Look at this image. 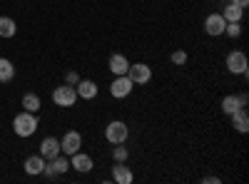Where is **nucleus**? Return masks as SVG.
Masks as SVG:
<instances>
[{
  "mask_svg": "<svg viewBox=\"0 0 249 184\" xmlns=\"http://www.w3.org/2000/svg\"><path fill=\"white\" fill-rule=\"evenodd\" d=\"M224 33L230 35V37H239L242 28H239V23H227V25H224Z\"/></svg>",
  "mask_w": 249,
  "mask_h": 184,
  "instance_id": "22",
  "label": "nucleus"
},
{
  "mask_svg": "<svg viewBox=\"0 0 249 184\" xmlns=\"http://www.w3.org/2000/svg\"><path fill=\"white\" fill-rule=\"evenodd\" d=\"M75 90H77V97H82V100H92V97H97V85L92 83V80H80Z\"/></svg>",
  "mask_w": 249,
  "mask_h": 184,
  "instance_id": "13",
  "label": "nucleus"
},
{
  "mask_svg": "<svg viewBox=\"0 0 249 184\" xmlns=\"http://www.w3.org/2000/svg\"><path fill=\"white\" fill-rule=\"evenodd\" d=\"M202 182H207V184H212V182H214V184H217V182H219V179H217V177H204V179H202Z\"/></svg>",
  "mask_w": 249,
  "mask_h": 184,
  "instance_id": "27",
  "label": "nucleus"
},
{
  "mask_svg": "<svg viewBox=\"0 0 249 184\" xmlns=\"http://www.w3.org/2000/svg\"><path fill=\"white\" fill-rule=\"evenodd\" d=\"M132 87H135V83H132L127 75H117V77L112 80V85H110V95H112L115 100H122V97H127V95L132 92Z\"/></svg>",
  "mask_w": 249,
  "mask_h": 184,
  "instance_id": "4",
  "label": "nucleus"
},
{
  "mask_svg": "<svg viewBox=\"0 0 249 184\" xmlns=\"http://www.w3.org/2000/svg\"><path fill=\"white\" fill-rule=\"evenodd\" d=\"M23 110L37 115V110H40V97H37V95H25V97H23Z\"/></svg>",
  "mask_w": 249,
  "mask_h": 184,
  "instance_id": "21",
  "label": "nucleus"
},
{
  "mask_svg": "<svg viewBox=\"0 0 249 184\" xmlns=\"http://www.w3.org/2000/svg\"><path fill=\"white\" fill-rule=\"evenodd\" d=\"M15 77V67L8 57H0V83H10Z\"/></svg>",
  "mask_w": 249,
  "mask_h": 184,
  "instance_id": "18",
  "label": "nucleus"
},
{
  "mask_svg": "<svg viewBox=\"0 0 249 184\" xmlns=\"http://www.w3.org/2000/svg\"><path fill=\"white\" fill-rule=\"evenodd\" d=\"M127 77L132 80L135 85H147L150 80H152V70L144 65V63H135L127 67Z\"/></svg>",
  "mask_w": 249,
  "mask_h": 184,
  "instance_id": "5",
  "label": "nucleus"
},
{
  "mask_svg": "<svg viewBox=\"0 0 249 184\" xmlns=\"http://www.w3.org/2000/svg\"><path fill=\"white\" fill-rule=\"evenodd\" d=\"M224 25H227V20L222 17V13H214V15H210L204 20V30H207V35H222L224 33Z\"/></svg>",
  "mask_w": 249,
  "mask_h": 184,
  "instance_id": "8",
  "label": "nucleus"
},
{
  "mask_svg": "<svg viewBox=\"0 0 249 184\" xmlns=\"http://www.w3.org/2000/svg\"><path fill=\"white\" fill-rule=\"evenodd\" d=\"M40 154L48 157V159L57 157V154H60V139H55V137H45L43 142H40Z\"/></svg>",
  "mask_w": 249,
  "mask_h": 184,
  "instance_id": "10",
  "label": "nucleus"
},
{
  "mask_svg": "<svg viewBox=\"0 0 249 184\" xmlns=\"http://www.w3.org/2000/svg\"><path fill=\"white\" fill-rule=\"evenodd\" d=\"M72 159H70V167H75L77 172H90L92 169V159L88 157V154H82V152H75V154H70Z\"/></svg>",
  "mask_w": 249,
  "mask_h": 184,
  "instance_id": "14",
  "label": "nucleus"
},
{
  "mask_svg": "<svg viewBox=\"0 0 249 184\" xmlns=\"http://www.w3.org/2000/svg\"><path fill=\"white\" fill-rule=\"evenodd\" d=\"M112 157H115L117 162H124V159H127V150H124V147H120V145H115V150H112Z\"/></svg>",
  "mask_w": 249,
  "mask_h": 184,
  "instance_id": "23",
  "label": "nucleus"
},
{
  "mask_svg": "<svg viewBox=\"0 0 249 184\" xmlns=\"http://www.w3.org/2000/svg\"><path fill=\"white\" fill-rule=\"evenodd\" d=\"M242 105H239V100L234 97V95H227L224 100H222V112L224 115H232V112H237Z\"/></svg>",
  "mask_w": 249,
  "mask_h": 184,
  "instance_id": "20",
  "label": "nucleus"
},
{
  "mask_svg": "<svg viewBox=\"0 0 249 184\" xmlns=\"http://www.w3.org/2000/svg\"><path fill=\"white\" fill-rule=\"evenodd\" d=\"M15 20L13 17H0V37H15Z\"/></svg>",
  "mask_w": 249,
  "mask_h": 184,
  "instance_id": "19",
  "label": "nucleus"
},
{
  "mask_svg": "<svg viewBox=\"0 0 249 184\" xmlns=\"http://www.w3.org/2000/svg\"><path fill=\"white\" fill-rule=\"evenodd\" d=\"M227 70L232 75H247V55L244 52H230L227 55Z\"/></svg>",
  "mask_w": 249,
  "mask_h": 184,
  "instance_id": "6",
  "label": "nucleus"
},
{
  "mask_svg": "<svg viewBox=\"0 0 249 184\" xmlns=\"http://www.w3.org/2000/svg\"><path fill=\"white\" fill-rule=\"evenodd\" d=\"M242 15H244V8H239V5H234V3H230V5L224 8V13H222V17L227 20V23H239Z\"/></svg>",
  "mask_w": 249,
  "mask_h": 184,
  "instance_id": "17",
  "label": "nucleus"
},
{
  "mask_svg": "<svg viewBox=\"0 0 249 184\" xmlns=\"http://www.w3.org/2000/svg\"><path fill=\"white\" fill-rule=\"evenodd\" d=\"M127 67H130V63H127V57H124V55H112L110 57V70H112L115 77L117 75H127Z\"/></svg>",
  "mask_w": 249,
  "mask_h": 184,
  "instance_id": "15",
  "label": "nucleus"
},
{
  "mask_svg": "<svg viewBox=\"0 0 249 184\" xmlns=\"http://www.w3.org/2000/svg\"><path fill=\"white\" fill-rule=\"evenodd\" d=\"M172 63H175V65H184V63H187V52H184V50L172 52Z\"/></svg>",
  "mask_w": 249,
  "mask_h": 184,
  "instance_id": "24",
  "label": "nucleus"
},
{
  "mask_svg": "<svg viewBox=\"0 0 249 184\" xmlns=\"http://www.w3.org/2000/svg\"><path fill=\"white\" fill-rule=\"evenodd\" d=\"M112 179L117 182V184H132V172H130V167H124V162H117V165L112 167Z\"/></svg>",
  "mask_w": 249,
  "mask_h": 184,
  "instance_id": "11",
  "label": "nucleus"
},
{
  "mask_svg": "<svg viewBox=\"0 0 249 184\" xmlns=\"http://www.w3.org/2000/svg\"><path fill=\"white\" fill-rule=\"evenodd\" d=\"M68 169H70V159H65V157H60V154H57V157L50 159V165H45L43 172H45L48 177H55V174H65Z\"/></svg>",
  "mask_w": 249,
  "mask_h": 184,
  "instance_id": "9",
  "label": "nucleus"
},
{
  "mask_svg": "<svg viewBox=\"0 0 249 184\" xmlns=\"http://www.w3.org/2000/svg\"><path fill=\"white\" fill-rule=\"evenodd\" d=\"M72 83H75V85L80 83V77H77V72H68V85H72Z\"/></svg>",
  "mask_w": 249,
  "mask_h": 184,
  "instance_id": "25",
  "label": "nucleus"
},
{
  "mask_svg": "<svg viewBox=\"0 0 249 184\" xmlns=\"http://www.w3.org/2000/svg\"><path fill=\"white\" fill-rule=\"evenodd\" d=\"M127 134H130V130H127V125H124L122 119H115V122H110V125L105 127V137H107L110 145H122V142L127 139Z\"/></svg>",
  "mask_w": 249,
  "mask_h": 184,
  "instance_id": "2",
  "label": "nucleus"
},
{
  "mask_svg": "<svg viewBox=\"0 0 249 184\" xmlns=\"http://www.w3.org/2000/svg\"><path fill=\"white\" fill-rule=\"evenodd\" d=\"M13 130H15L18 137H30V134H35V130H37V117H35V112H20V115H15Z\"/></svg>",
  "mask_w": 249,
  "mask_h": 184,
  "instance_id": "1",
  "label": "nucleus"
},
{
  "mask_svg": "<svg viewBox=\"0 0 249 184\" xmlns=\"http://www.w3.org/2000/svg\"><path fill=\"white\" fill-rule=\"evenodd\" d=\"M230 117H232V127H234L237 132H242V134H244V132L249 130V115H247V110H244V107H239V110H237V112H232Z\"/></svg>",
  "mask_w": 249,
  "mask_h": 184,
  "instance_id": "12",
  "label": "nucleus"
},
{
  "mask_svg": "<svg viewBox=\"0 0 249 184\" xmlns=\"http://www.w3.org/2000/svg\"><path fill=\"white\" fill-rule=\"evenodd\" d=\"M80 147H82L80 132H68L60 139V152H65V154H75V152H80Z\"/></svg>",
  "mask_w": 249,
  "mask_h": 184,
  "instance_id": "7",
  "label": "nucleus"
},
{
  "mask_svg": "<svg viewBox=\"0 0 249 184\" xmlns=\"http://www.w3.org/2000/svg\"><path fill=\"white\" fill-rule=\"evenodd\" d=\"M43 169H45L43 154H35V157H28V159H25V172H28V174H40Z\"/></svg>",
  "mask_w": 249,
  "mask_h": 184,
  "instance_id": "16",
  "label": "nucleus"
},
{
  "mask_svg": "<svg viewBox=\"0 0 249 184\" xmlns=\"http://www.w3.org/2000/svg\"><path fill=\"white\" fill-rule=\"evenodd\" d=\"M75 100H77V90L72 85H60L53 92V102H55V105H60V107H72Z\"/></svg>",
  "mask_w": 249,
  "mask_h": 184,
  "instance_id": "3",
  "label": "nucleus"
},
{
  "mask_svg": "<svg viewBox=\"0 0 249 184\" xmlns=\"http://www.w3.org/2000/svg\"><path fill=\"white\" fill-rule=\"evenodd\" d=\"M232 3L239 5V8H247V5H249V0H232Z\"/></svg>",
  "mask_w": 249,
  "mask_h": 184,
  "instance_id": "26",
  "label": "nucleus"
}]
</instances>
